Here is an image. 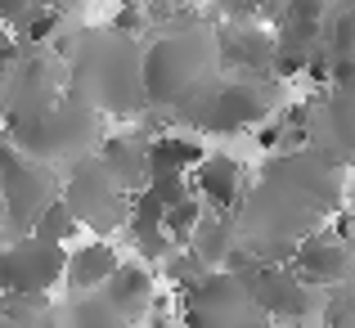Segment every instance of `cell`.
I'll return each mask as SVG.
<instances>
[{
    "mask_svg": "<svg viewBox=\"0 0 355 328\" xmlns=\"http://www.w3.org/2000/svg\"><path fill=\"white\" fill-rule=\"evenodd\" d=\"M68 279V252L41 234H23L0 252V293L14 297H50V288Z\"/></svg>",
    "mask_w": 355,
    "mask_h": 328,
    "instance_id": "ba28073f",
    "label": "cell"
},
{
    "mask_svg": "<svg viewBox=\"0 0 355 328\" xmlns=\"http://www.w3.org/2000/svg\"><path fill=\"white\" fill-rule=\"evenodd\" d=\"M54 328H135V324L104 293H86V297H72L63 311H54Z\"/></svg>",
    "mask_w": 355,
    "mask_h": 328,
    "instance_id": "d6986e66",
    "label": "cell"
},
{
    "mask_svg": "<svg viewBox=\"0 0 355 328\" xmlns=\"http://www.w3.org/2000/svg\"><path fill=\"white\" fill-rule=\"evenodd\" d=\"M311 148L329 153L342 166H355V86H333L329 95H315Z\"/></svg>",
    "mask_w": 355,
    "mask_h": 328,
    "instance_id": "8fae6325",
    "label": "cell"
},
{
    "mask_svg": "<svg viewBox=\"0 0 355 328\" xmlns=\"http://www.w3.org/2000/svg\"><path fill=\"white\" fill-rule=\"evenodd\" d=\"M351 212H355V184H351Z\"/></svg>",
    "mask_w": 355,
    "mask_h": 328,
    "instance_id": "ab89813d",
    "label": "cell"
},
{
    "mask_svg": "<svg viewBox=\"0 0 355 328\" xmlns=\"http://www.w3.org/2000/svg\"><path fill=\"white\" fill-rule=\"evenodd\" d=\"M342 171L347 166L311 144L293 153H270L243 207L234 212L243 248L261 261H293L297 243H306L315 230H324V221L342 212Z\"/></svg>",
    "mask_w": 355,
    "mask_h": 328,
    "instance_id": "6da1fadb",
    "label": "cell"
},
{
    "mask_svg": "<svg viewBox=\"0 0 355 328\" xmlns=\"http://www.w3.org/2000/svg\"><path fill=\"white\" fill-rule=\"evenodd\" d=\"M117 252L113 243H81L77 252H68V293L86 297V293H104V284L117 275Z\"/></svg>",
    "mask_w": 355,
    "mask_h": 328,
    "instance_id": "5bb4252c",
    "label": "cell"
},
{
    "mask_svg": "<svg viewBox=\"0 0 355 328\" xmlns=\"http://www.w3.org/2000/svg\"><path fill=\"white\" fill-rule=\"evenodd\" d=\"M342 288H347V293L355 297V270H351V279H347V284H342Z\"/></svg>",
    "mask_w": 355,
    "mask_h": 328,
    "instance_id": "f35d334b",
    "label": "cell"
},
{
    "mask_svg": "<svg viewBox=\"0 0 355 328\" xmlns=\"http://www.w3.org/2000/svg\"><path fill=\"white\" fill-rule=\"evenodd\" d=\"M63 202L77 212V221L86 230H95L99 239L104 234L130 225V193L117 184V175L108 171V162L99 153L77 157V162L63 171Z\"/></svg>",
    "mask_w": 355,
    "mask_h": 328,
    "instance_id": "8992f818",
    "label": "cell"
},
{
    "mask_svg": "<svg viewBox=\"0 0 355 328\" xmlns=\"http://www.w3.org/2000/svg\"><path fill=\"white\" fill-rule=\"evenodd\" d=\"M284 99V81L279 77H220L207 95L193 104L175 108L171 117L189 130H207V135H234V130H257L270 121V112Z\"/></svg>",
    "mask_w": 355,
    "mask_h": 328,
    "instance_id": "277c9868",
    "label": "cell"
},
{
    "mask_svg": "<svg viewBox=\"0 0 355 328\" xmlns=\"http://www.w3.org/2000/svg\"><path fill=\"white\" fill-rule=\"evenodd\" d=\"M216 36H220L225 72H234V77H275V54H279L275 32H266L257 23H225L216 27Z\"/></svg>",
    "mask_w": 355,
    "mask_h": 328,
    "instance_id": "7c38bea8",
    "label": "cell"
},
{
    "mask_svg": "<svg viewBox=\"0 0 355 328\" xmlns=\"http://www.w3.org/2000/svg\"><path fill=\"white\" fill-rule=\"evenodd\" d=\"M9 139H14L18 148H23L27 157H36V162H77V157H90V148L104 144V135H99V112L86 104V99H77L68 90V99H63L54 112H45V117H32V121H5Z\"/></svg>",
    "mask_w": 355,
    "mask_h": 328,
    "instance_id": "5b68a950",
    "label": "cell"
},
{
    "mask_svg": "<svg viewBox=\"0 0 355 328\" xmlns=\"http://www.w3.org/2000/svg\"><path fill=\"white\" fill-rule=\"evenodd\" d=\"M0 117H9V68H0Z\"/></svg>",
    "mask_w": 355,
    "mask_h": 328,
    "instance_id": "d590c367",
    "label": "cell"
},
{
    "mask_svg": "<svg viewBox=\"0 0 355 328\" xmlns=\"http://www.w3.org/2000/svg\"><path fill=\"white\" fill-rule=\"evenodd\" d=\"M202 225V202L198 198H189V202H180V207H166V221H162V230L171 234L180 248H189V239H193V230Z\"/></svg>",
    "mask_w": 355,
    "mask_h": 328,
    "instance_id": "d4e9b609",
    "label": "cell"
},
{
    "mask_svg": "<svg viewBox=\"0 0 355 328\" xmlns=\"http://www.w3.org/2000/svg\"><path fill=\"white\" fill-rule=\"evenodd\" d=\"M216 9L225 14V23H257L266 14V0H216Z\"/></svg>",
    "mask_w": 355,
    "mask_h": 328,
    "instance_id": "f546056e",
    "label": "cell"
},
{
    "mask_svg": "<svg viewBox=\"0 0 355 328\" xmlns=\"http://www.w3.org/2000/svg\"><path fill=\"white\" fill-rule=\"evenodd\" d=\"M113 32H121V36H135L139 27H148V9H135V5H121L117 14H113Z\"/></svg>",
    "mask_w": 355,
    "mask_h": 328,
    "instance_id": "4dcf8cb0",
    "label": "cell"
},
{
    "mask_svg": "<svg viewBox=\"0 0 355 328\" xmlns=\"http://www.w3.org/2000/svg\"><path fill=\"white\" fill-rule=\"evenodd\" d=\"M59 198H63V175H54L50 162L23 157L18 171L0 184V207H5L9 234H18V239L32 234L36 221H41V212L50 207V202H59Z\"/></svg>",
    "mask_w": 355,
    "mask_h": 328,
    "instance_id": "9c48e42d",
    "label": "cell"
},
{
    "mask_svg": "<svg viewBox=\"0 0 355 328\" xmlns=\"http://www.w3.org/2000/svg\"><path fill=\"white\" fill-rule=\"evenodd\" d=\"M193 193H198L207 207L234 216L243 207V198H248V171H243V162L230 157V153H207V162L193 171Z\"/></svg>",
    "mask_w": 355,
    "mask_h": 328,
    "instance_id": "4fadbf2b",
    "label": "cell"
},
{
    "mask_svg": "<svg viewBox=\"0 0 355 328\" xmlns=\"http://www.w3.org/2000/svg\"><path fill=\"white\" fill-rule=\"evenodd\" d=\"M333 230H338L342 239H347L351 248H355V212H351V207H342L338 216H333Z\"/></svg>",
    "mask_w": 355,
    "mask_h": 328,
    "instance_id": "836d02e7",
    "label": "cell"
},
{
    "mask_svg": "<svg viewBox=\"0 0 355 328\" xmlns=\"http://www.w3.org/2000/svg\"><path fill=\"white\" fill-rule=\"evenodd\" d=\"M135 252H139V261H148V266H153V261L175 257V252H180V243H175L166 230H153V234H139V239H135Z\"/></svg>",
    "mask_w": 355,
    "mask_h": 328,
    "instance_id": "83f0119b",
    "label": "cell"
},
{
    "mask_svg": "<svg viewBox=\"0 0 355 328\" xmlns=\"http://www.w3.org/2000/svg\"><path fill=\"white\" fill-rule=\"evenodd\" d=\"M14 59H18V45L9 41V36H0V68H9Z\"/></svg>",
    "mask_w": 355,
    "mask_h": 328,
    "instance_id": "e575fe53",
    "label": "cell"
},
{
    "mask_svg": "<svg viewBox=\"0 0 355 328\" xmlns=\"http://www.w3.org/2000/svg\"><path fill=\"white\" fill-rule=\"evenodd\" d=\"M41 5H54V9H77L81 0H41Z\"/></svg>",
    "mask_w": 355,
    "mask_h": 328,
    "instance_id": "74e56055",
    "label": "cell"
},
{
    "mask_svg": "<svg viewBox=\"0 0 355 328\" xmlns=\"http://www.w3.org/2000/svg\"><path fill=\"white\" fill-rule=\"evenodd\" d=\"M225 72L220 59V36L216 27H189V32H171L144 50V90L148 108L175 112L207 95Z\"/></svg>",
    "mask_w": 355,
    "mask_h": 328,
    "instance_id": "3957f363",
    "label": "cell"
},
{
    "mask_svg": "<svg viewBox=\"0 0 355 328\" xmlns=\"http://www.w3.org/2000/svg\"><path fill=\"white\" fill-rule=\"evenodd\" d=\"M329 50H333V59H338L333 86H355V0H333Z\"/></svg>",
    "mask_w": 355,
    "mask_h": 328,
    "instance_id": "ffe728a7",
    "label": "cell"
},
{
    "mask_svg": "<svg viewBox=\"0 0 355 328\" xmlns=\"http://www.w3.org/2000/svg\"><path fill=\"white\" fill-rule=\"evenodd\" d=\"M144 328H171V315H166V306H157L153 315H148V324Z\"/></svg>",
    "mask_w": 355,
    "mask_h": 328,
    "instance_id": "8d00e7d4",
    "label": "cell"
},
{
    "mask_svg": "<svg viewBox=\"0 0 355 328\" xmlns=\"http://www.w3.org/2000/svg\"><path fill=\"white\" fill-rule=\"evenodd\" d=\"M148 189H153L166 207H180V202L193 198V189H189V180H184V175H157V180H148Z\"/></svg>",
    "mask_w": 355,
    "mask_h": 328,
    "instance_id": "f1b7e54d",
    "label": "cell"
},
{
    "mask_svg": "<svg viewBox=\"0 0 355 328\" xmlns=\"http://www.w3.org/2000/svg\"><path fill=\"white\" fill-rule=\"evenodd\" d=\"M324 328H355V297L347 288H333L329 293V306H324Z\"/></svg>",
    "mask_w": 355,
    "mask_h": 328,
    "instance_id": "4316f807",
    "label": "cell"
},
{
    "mask_svg": "<svg viewBox=\"0 0 355 328\" xmlns=\"http://www.w3.org/2000/svg\"><path fill=\"white\" fill-rule=\"evenodd\" d=\"M0 328H54V311L45 297L0 293Z\"/></svg>",
    "mask_w": 355,
    "mask_h": 328,
    "instance_id": "44dd1931",
    "label": "cell"
},
{
    "mask_svg": "<svg viewBox=\"0 0 355 328\" xmlns=\"http://www.w3.org/2000/svg\"><path fill=\"white\" fill-rule=\"evenodd\" d=\"M99 157L108 162V171L117 175V184L126 193L148 189V139H130V135H108L99 144Z\"/></svg>",
    "mask_w": 355,
    "mask_h": 328,
    "instance_id": "9a60e30c",
    "label": "cell"
},
{
    "mask_svg": "<svg viewBox=\"0 0 355 328\" xmlns=\"http://www.w3.org/2000/svg\"><path fill=\"white\" fill-rule=\"evenodd\" d=\"M162 221H166V202L157 198L153 189H139V193H130V225L126 230L135 234H153V230H162Z\"/></svg>",
    "mask_w": 355,
    "mask_h": 328,
    "instance_id": "603a6c76",
    "label": "cell"
},
{
    "mask_svg": "<svg viewBox=\"0 0 355 328\" xmlns=\"http://www.w3.org/2000/svg\"><path fill=\"white\" fill-rule=\"evenodd\" d=\"M68 59V90L86 99L104 117H135L148 104L144 90V50L135 36H121L113 27H86L77 32Z\"/></svg>",
    "mask_w": 355,
    "mask_h": 328,
    "instance_id": "7a4b0ae2",
    "label": "cell"
},
{
    "mask_svg": "<svg viewBox=\"0 0 355 328\" xmlns=\"http://www.w3.org/2000/svg\"><path fill=\"white\" fill-rule=\"evenodd\" d=\"M329 14H333V0H288L279 23H329Z\"/></svg>",
    "mask_w": 355,
    "mask_h": 328,
    "instance_id": "484cf974",
    "label": "cell"
},
{
    "mask_svg": "<svg viewBox=\"0 0 355 328\" xmlns=\"http://www.w3.org/2000/svg\"><path fill=\"white\" fill-rule=\"evenodd\" d=\"M81 230V221H77V212L68 207V202H50V207L41 212V221H36V230L32 234H41V239H50V243H68L72 234Z\"/></svg>",
    "mask_w": 355,
    "mask_h": 328,
    "instance_id": "cb8c5ba5",
    "label": "cell"
},
{
    "mask_svg": "<svg viewBox=\"0 0 355 328\" xmlns=\"http://www.w3.org/2000/svg\"><path fill=\"white\" fill-rule=\"evenodd\" d=\"M104 297L117 306L121 315H126L130 324L139 320V315L153 306V275H148L139 261H121L117 266V275L104 284Z\"/></svg>",
    "mask_w": 355,
    "mask_h": 328,
    "instance_id": "e0dca14e",
    "label": "cell"
},
{
    "mask_svg": "<svg viewBox=\"0 0 355 328\" xmlns=\"http://www.w3.org/2000/svg\"><path fill=\"white\" fill-rule=\"evenodd\" d=\"M23 157H27V153L14 144V139H9V130H5V135H0V184H5L9 175L18 171V162H23Z\"/></svg>",
    "mask_w": 355,
    "mask_h": 328,
    "instance_id": "d6a6232c",
    "label": "cell"
},
{
    "mask_svg": "<svg viewBox=\"0 0 355 328\" xmlns=\"http://www.w3.org/2000/svg\"><path fill=\"white\" fill-rule=\"evenodd\" d=\"M207 162V148L198 144L193 135H175V130H166V135H153L148 139V175H184V171H198V166Z\"/></svg>",
    "mask_w": 355,
    "mask_h": 328,
    "instance_id": "2e32d148",
    "label": "cell"
},
{
    "mask_svg": "<svg viewBox=\"0 0 355 328\" xmlns=\"http://www.w3.org/2000/svg\"><path fill=\"white\" fill-rule=\"evenodd\" d=\"M239 243H243L239 239V221L230 216V212H211V216H202V225L193 230L189 248L198 252L211 270H220V266H230V257L239 252Z\"/></svg>",
    "mask_w": 355,
    "mask_h": 328,
    "instance_id": "ac0fdd59",
    "label": "cell"
},
{
    "mask_svg": "<svg viewBox=\"0 0 355 328\" xmlns=\"http://www.w3.org/2000/svg\"><path fill=\"white\" fill-rule=\"evenodd\" d=\"M162 270H166V279L175 284V293H193V288H198L202 279L211 275V266H207V261H202L193 248H180L175 257H166Z\"/></svg>",
    "mask_w": 355,
    "mask_h": 328,
    "instance_id": "7402d4cb",
    "label": "cell"
},
{
    "mask_svg": "<svg viewBox=\"0 0 355 328\" xmlns=\"http://www.w3.org/2000/svg\"><path fill=\"white\" fill-rule=\"evenodd\" d=\"M41 9V0H0V23H9V27H23L27 18Z\"/></svg>",
    "mask_w": 355,
    "mask_h": 328,
    "instance_id": "1f68e13d",
    "label": "cell"
},
{
    "mask_svg": "<svg viewBox=\"0 0 355 328\" xmlns=\"http://www.w3.org/2000/svg\"><path fill=\"white\" fill-rule=\"evenodd\" d=\"M175 297H180L184 328H275V320L252 302L239 275H230V270H211L193 293Z\"/></svg>",
    "mask_w": 355,
    "mask_h": 328,
    "instance_id": "52a82bcc",
    "label": "cell"
},
{
    "mask_svg": "<svg viewBox=\"0 0 355 328\" xmlns=\"http://www.w3.org/2000/svg\"><path fill=\"white\" fill-rule=\"evenodd\" d=\"M293 270L302 275V284L333 293V288H342V284L351 279V270H355V248L342 239L338 230H333V225H324V230H315L306 243H297Z\"/></svg>",
    "mask_w": 355,
    "mask_h": 328,
    "instance_id": "30bf717a",
    "label": "cell"
}]
</instances>
